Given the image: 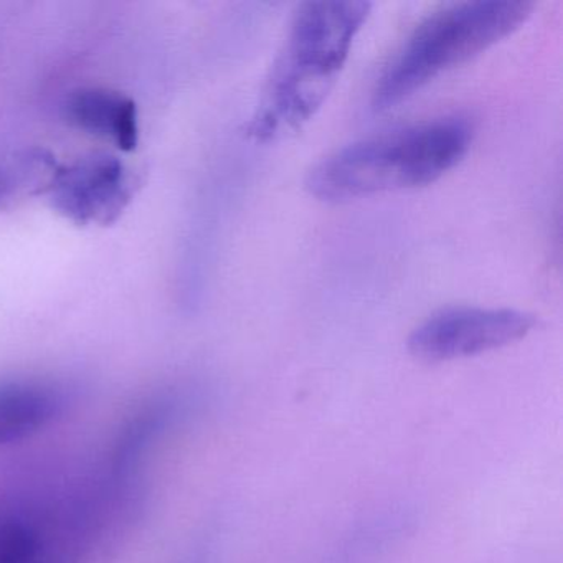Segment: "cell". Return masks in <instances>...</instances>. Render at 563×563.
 <instances>
[{"label":"cell","mask_w":563,"mask_h":563,"mask_svg":"<svg viewBox=\"0 0 563 563\" xmlns=\"http://www.w3.org/2000/svg\"><path fill=\"white\" fill-rule=\"evenodd\" d=\"M371 9L372 4L362 0L308 2L299 8L246 128L250 137L262 143L282 140L318 113Z\"/></svg>","instance_id":"obj_1"},{"label":"cell","mask_w":563,"mask_h":563,"mask_svg":"<svg viewBox=\"0 0 563 563\" xmlns=\"http://www.w3.org/2000/svg\"><path fill=\"white\" fill-rule=\"evenodd\" d=\"M70 404V391L55 382H0V444L38 433L64 417Z\"/></svg>","instance_id":"obj_5"},{"label":"cell","mask_w":563,"mask_h":563,"mask_svg":"<svg viewBox=\"0 0 563 563\" xmlns=\"http://www.w3.org/2000/svg\"><path fill=\"white\" fill-rule=\"evenodd\" d=\"M473 124L444 117L395 128L335 151L312 167L306 189L325 202L428 186L463 161Z\"/></svg>","instance_id":"obj_2"},{"label":"cell","mask_w":563,"mask_h":563,"mask_svg":"<svg viewBox=\"0 0 563 563\" xmlns=\"http://www.w3.org/2000/svg\"><path fill=\"white\" fill-rule=\"evenodd\" d=\"M532 11L526 0H477L434 12L385 67L372 95L375 110L397 107L444 71L483 54L516 32Z\"/></svg>","instance_id":"obj_3"},{"label":"cell","mask_w":563,"mask_h":563,"mask_svg":"<svg viewBox=\"0 0 563 563\" xmlns=\"http://www.w3.org/2000/svg\"><path fill=\"white\" fill-rule=\"evenodd\" d=\"M536 325V316L519 309L457 306L421 322L408 338V351L418 361L440 364L506 347Z\"/></svg>","instance_id":"obj_4"}]
</instances>
